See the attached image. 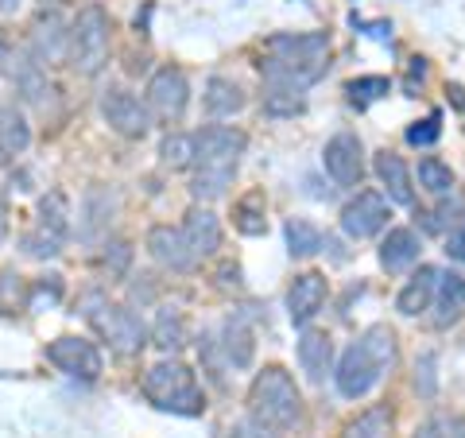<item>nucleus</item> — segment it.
Segmentation results:
<instances>
[{
    "label": "nucleus",
    "mask_w": 465,
    "mask_h": 438,
    "mask_svg": "<svg viewBox=\"0 0 465 438\" xmlns=\"http://www.w3.org/2000/svg\"><path fill=\"white\" fill-rule=\"evenodd\" d=\"M419 186L434 198H446L454 191V171H450V164H442L439 155H423L419 159Z\"/></svg>",
    "instance_id": "30"
},
{
    "label": "nucleus",
    "mask_w": 465,
    "mask_h": 438,
    "mask_svg": "<svg viewBox=\"0 0 465 438\" xmlns=\"http://www.w3.org/2000/svg\"><path fill=\"white\" fill-rule=\"evenodd\" d=\"M381 376H384V369L372 361V353L361 342H353L341 353L338 369H333V384H338V392L345 400H361V396H369V392L376 388Z\"/></svg>",
    "instance_id": "10"
},
{
    "label": "nucleus",
    "mask_w": 465,
    "mask_h": 438,
    "mask_svg": "<svg viewBox=\"0 0 465 438\" xmlns=\"http://www.w3.org/2000/svg\"><path fill=\"white\" fill-rule=\"evenodd\" d=\"M54 5H63V0H54Z\"/></svg>",
    "instance_id": "47"
},
{
    "label": "nucleus",
    "mask_w": 465,
    "mask_h": 438,
    "mask_svg": "<svg viewBox=\"0 0 465 438\" xmlns=\"http://www.w3.org/2000/svg\"><path fill=\"white\" fill-rule=\"evenodd\" d=\"M32 144V128H27L24 113L16 105H0V148H8L12 155H24Z\"/></svg>",
    "instance_id": "28"
},
{
    "label": "nucleus",
    "mask_w": 465,
    "mask_h": 438,
    "mask_svg": "<svg viewBox=\"0 0 465 438\" xmlns=\"http://www.w3.org/2000/svg\"><path fill=\"white\" fill-rule=\"evenodd\" d=\"M388 202L384 194H376V191H361L353 202H345V210H341V233L345 237H353V241H369L376 237L384 225H388Z\"/></svg>",
    "instance_id": "12"
},
{
    "label": "nucleus",
    "mask_w": 465,
    "mask_h": 438,
    "mask_svg": "<svg viewBox=\"0 0 465 438\" xmlns=\"http://www.w3.org/2000/svg\"><path fill=\"white\" fill-rule=\"evenodd\" d=\"M47 361L54 364L58 373H66L70 381L94 384L97 376H101V349L90 338H74V333H66V338H54L47 345Z\"/></svg>",
    "instance_id": "9"
},
{
    "label": "nucleus",
    "mask_w": 465,
    "mask_h": 438,
    "mask_svg": "<svg viewBox=\"0 0 465 438\" xmlns=\"http://www.w3.org/2000/svg\"><path fill=\"white\" fill-rule=\"evenodd\" d=\"M322 167L338 186H361L365 179V148L353 133H338L330 136V144L322 148Z\"/></svg>",
    "instance_id": "11"
},
{
    "label": "nucleus",
    "mask_w": 465,
    "mask_h": 438,
    "mask_svg": "<svg viewBox=\"0 0 465 438\" xmlns=\"http://www.w3.org/2000/svg\"><path fill=\"white\" fill-rule=\"evenodd\" d=\"M32 55H35V63L70 58V27L63 24L58 12H43V16L32 24Z\"/></svg>",
    "instance_id": "15"
},
{
    "label": "nucleus",
    "mask_w": 465,
    "mask_h": 438,
    "mask_svg": "<svg viewBox=\"0 0 465 438\" xmlns=\"http://www.w3.org/2000/svg\"><path fill=\"white\" fill-rule=\"evenodd\" d=\"M415 438H465V419L461 415H430Z\"/></svg>",
    "instance_id": "35"
},
{
    "label": "nucleus",
    "mask_w": 465,
    "mask_h": 438,
    "mask_svg": "<svg viewBox=\"0 0 465 438\" xmlns=\"http://www.w3.org/2000/svg\"><path fill=\"white\" fill-rule=\"evenodd\" d=\"M39 229H47L51 237H58V241H70V198L63 194V191H47L39 198V222H35Z\"/></svg>",
    "instance_id": "25"
},
{
    "label": "nucleus",
    "mask_w": 465,
    "mask_h": 438,
    "mask_svg": "<svg viewBox=\"0 0 465 438\" xmlns=\"http://www.w3.org/2000/svg\"><path fill=\"white\" fill-rule=\"evenodd\" d=\"M20 248H24V256H32V260H51V256L63 253V241L35 225L32 233H24V237H20Z\"/></svg>",
    "instance_id": "34"
},
{
    "label": "nucleus",
    "mask_w": 465,
    "mask_h": 438,
    "mask_svg": "<svg viewBox=\"0 0 465 438\" xmlns=\"http://www.w3.org/2000/svg\"><path fill=\"white\" fill-rule=\"evenodd\" d=\"M244 133L232 124H206L198 133V159H194V179H191V194L198 202H213L222 198L232 186V174L244 155Z\"/></svg>",
    "instance_id": "2"
},
{
    "label": "nucleus",
    "mask_w": 465,
    "mask_h": 438,
    "mask_svg": "<svg viewBox=\"0 0 465 438\" xmlns=\"http://www.w3.org/2000/svg\"><path fill=\"white\" fill-rule=\"evenodd\" d=\"M439 280H442V272L439 268H430L423 264L411 280L403 284V291L396 295V311L403 318H419V314H427L430 306H434V295H439Z\"/></svg>",
    "instance_id": "16"
},
{
    "label": "nucleus",
    "mask_w": 465,
    "mask_h": 438,
    "mask_svg": "<svg viewBox=\"0 0 465 438\" xmlns=\"http://www.w3.org/2000/svg\"><path fill=\"white\" fill-rule=\"evenodd\" d=\"M16 5H20V0H0V12H12Z\"/></svg>",
    "instance_id": "45"
},
{
    "label": "nucleus",
    "mask_w": 465,
    "mask_h": 438,
    "mask_svg": "<svg viewBox=\"0 0 465 438\" xmlns=\"http://www.w3.org/2000/svg\"><path fill=\"white\" fill-rule=\"evenodd\" d=\"M222 349H225V361L232 364V369H249L252 364L256 342H252V330H249V314H229L225 318Z\"/></svg>",
    "instance_id": "23"
},
{
    "label": "nucleus",
    "mask_w": 465,
    "mask_h": 438,
    "mask_svg": "<svg viewBox=\"0 0 465 438\" xmlns=\"http://www.w3.org/2000/svg\"><path fill=\"white\" fill-rule=\"evenodd\" d=\"M299 364L307 373L311 384H322L326 376H333V342L322 330H307L299 338Z\"/></svg>",
    "instance_id": "18"
},
{
    "label": "nucleus",
    "mask_w": 465,
    "mask_h": 438,
    "mask_svg": "<svg viewBox=\"0 0 465 438\" xmlns=\"http://www.w3.org/2000/svg\"><path fill=\"white\" fill-rule=\"evenodd\" d=\"M446 256L458 260V264H465V222H458L454 229H450V237H446Z\"/></svg>",
    "instance_id": "43"
},
{
    "label": "nucleus",
    "mask_w": 465,
    "mask_h": 438,
    "mask_svg": "<svg viewBox=\"0 0 465 438\" xmlns=\"http://www.w3.org/2000/svg\"><path fill=\"white\" fill-rule=\"evenodd\" d=\"M152 342L163 349V353H179L186 345V323L179 311H159L155 326H152Z\"/></svg>",
    "instance_id": "32"
},
{
    "label": "nucleus",
    "mask_w": 465,
    "mask_h": 438,
    "mask_svg": "<svg viewBox=\"0 0 465 438\" xmlns=\"http://www.w3.org/2000/svg\"><path fill=\"white\" fill-rule=\"evenodd\" d=\"M249 415H256L275 431H291L302 419L299 384L283 364H268V369L256 373V381L249 388Z\"/></svg>",
    "instance_id": "3"
},
{
    "label": "nucleus",
    "mask_w": 465,
    "mask_h": 438,
    "mask_svg": "<svg viewBox=\"0 0 465 438\" xmlns=\"http://www.w3.org/2000/svg\"><path fill=\"white\" fill-rule=\"evenodd\" d=\"M140 392L148 396V403H155L159 412L171 415H202L206 412V400H202V388L194 381V373L186 369L183 361H159L143 373Z\"/></svg>",
    "instance_id": "4"
},
{
    "label": "nucleus",
    "mask_w": 465,
    "mask_h": 438,
    "mask_svg": "<svg viewBox=\"0 0 465 438\" xmlns=\"http://www.w3.org/2000/svg\"><path fill=\"white\" fill-rule=\"evenodd\" d=\"M94 326L105 333V342L116 349L121 357H136L143 345H148V326L143 318L133 311V306H116V303H105L101 311L94 314Z\"/></svg>",
    "instance_id": "6"
},
{
    "label": "nucleus",
    "mask_w": 465,
    "mask_h": 438,
    "mask_svg": "<svg viewBox=\"0 0 465 438\" xmlns=\"http://www.w3.org/2000/svg\"><path fill=\"white\" fill-rule=\"evenodd\" d=\"M101 116H105V124L124 140H143L148 128H152L148 101H140L128 90H105L101 94Z\"/></svg>",
    "instance_id": "7"
},
{
    "label": "nucleus",
    "mask_w": 465,
    "mask_h": 438,
    "mask_svg": "<svg viewBox=\"0 0 465 438\" xmlns=\"http://www.w3.org/2000/svg\"><path fill=\"white\" fill-rule=\"evenodd\" d=\"M302 94H291V90H264V113L272 116H295L302 113Z\"/></svg>",
    "instance_id": "37"
},
{
    "label": "nucleus",
    "mask_w": 465,
    "mask_h": 438,
    "mask_svg": "<svg viewBox=\"0 0 465 438\" xmlns=\"http://www.w3.org/2000/svg\"><path fill=\"white\" fill-rule=\"evenodd\" d=\"M232 225H237L244 237H260V233L268 229V222H264V194L260 191L244 194L237 206H232Z\"/></svg>",
    "instance_id": "31"
},
{
    "label": "nucleus",
    "mask_w": 465,
    "mask_h": 438,
    "mask_svg": "<svg viewBox=\"0 0 465 438\" xmlns=\"http://www.w3.org/2000/svg\"><path fill=\"white\" fill-rule=\"evenodd\" d=\"M229 438H280V431L268 427V423H260L256 415H244L237 427L229 431Z\"/></svg>",
    "instance_id": "42"
},
{
    "label": "nucleus",
    "mask_w": 465,
    "mask_h": 438,
    "mask_svg": "<svg viewBox=\"0 0 465 438\" xmlns=\"http://www.w3.org/2000/svg\"><path fill=\"white\" fill-rule=\"evenodd\" d=\"M330 58V35L326 32H302V35H272L268 58L260 63L264 90H291L307 94L311 85L326 75Z\"/></svg>",
    "instance_id": "1"
},
{
    "label": "nucleus",
    "mask_w": 465,
    "mask_h": 438,
    "mask_svg": "<svg viewBox=\"0 0 465 438\" xmlns=\"http://www.w3.org/2000/svg\"><path fill=\"white\" fill-rule=\"evenodd\" d=\"M113 210H116V194L109 191V186H90V191H85V202H82V214H85L82 237H85V241H94L97 233L109 225Z\"/></svg>",
    "instance_id": "24"
},
{
    "label": "nucleus",
    "mask_w": 465,
    "mask_h": 438,
    "mask_svg": "<svg viewBox=\"0 0 465 438\" xmlns=\"http://www.w3.org/2000/svg\"><path fill=\"white\" fill-rule=\"evenodd\" d=\"M461 314H465V275L461 272H442L439 295H434V318H430V323L439 326V330H446V326H454Z\"/></svg>",
    "instance_id": "20"
},
{
    "label": "nucleus",
    "mask_w": 465,
    "mask_h": 438,
    "mask_svg": "<svg viewBox=\"0 0 465 438\" xmlns=\"http://www.w3.org/2000/svg\"><path fill=\"white\" fill-rule=\"evenodd\" d=\"M391 407L388 403H372L369 412H361L353 423L345 427L341 438H391Z\"/></svg>",
    "instance_id": "27"
},
{
    "label": "nucleus",
    "mask_w": 465,
    "mask_h": 438,
    "mask_svg": "<svg viewBox=\"0 0 465 438\" xmlns=\"http://www.w3.org/2000/svg\"><path fill=\"white\" fill-rule=\"evenodd\" d=\"M423 253L415 229H388V237L381 241V268L384 272H407Z\"/></svg>",
    "instance_id": "21"
},
{
    "label": "nucleus",
    "mask_w": 465,
    "mask_h": 438,
    "mask_svg": "<svg viewBox=\"0 0 465 438\" xmlns=\"http://www.w3.org/2000/svg\"><path fill=\"white\" fill-rule=\"evenodd\" d=\"M434 369H439V357H434V353H423L415 361V392L423 400L439 396V373H434Z\"/></svg>",
    "instance_id": "36"
},
{
    "label": "nucleus",
    "mask_w": 465,
    "mask_h": 438,
    "mask_svg": "<svg viewBox=\"0 0 465 438\" xmlns=\"http://www.w3.org/2000/svg\"><path fill=\"white\" fill-rule=\"evenodd\" d=\"M326 295H330V287H326V275L322 272H302V275H295V284H291V291H287V314H291V323H295V326H311L314 314L326 306Z\"/></svg>",
    "instance_id": "13"
},
{
    "label": "nucleus",
    "mask_w": 465,
    "mask_h": 438,
    "mask_svg": "<svg viewBox=\"0 0 465 438\" xmlns=\"http://www.w3.org/2000/svg\"><path fill=\"white\" fill-rule=\"evenodd\" d=\"M186 105H191V82H186L183 70L174 66H159L155 75L148 78V109L152 116H159V121H183Z\"/></svg>",
    "instance_id": "8"
},
{
    "label": "nucleus",
    "mask_w": 465,
    "mask_h": 438,
    "mask_svg": "<svg viewBox=\"0 0 465 438\" xmlns=\"http://www.w3.org/2000/svg\"><path fill=\"white\" fill-rule=\"evenodd\" d=\"M8 159H12V152H8V148H0V167H5Z\"/></svg>",
    "instance_id": "46"
},
{
    "label": "nucleus",
    "mask_w": 465,
    "mask_h": 438,
    "mask_svg": "<svg viewBox=\"0 0 465 438\" xmlns=\"http://www.w3.org/2000/svg\"><path fill=\"white\" fill-rule=\"evenodd\" d=\"M202 105H206V113L213 121H225V116H237L244 105H249V97H244V90L232 78L213 75L206 82V94H202Z\"/></svg>",
    "instance_id": "22"
},
{
    "label": "nucleus",
    "mask_w": 465,
    "mask_h": 438,
    "mask_svg": "<svg viewBox=\"0 0 465 438\" xmlns=\"http://www.w3.org/2000/svg\"><path fill=\"white\" fill-rule=\"evenodd\" d=\"M439 136H442V116L439 113H430L427 121H415L411 128H407V144H415V148H430Z\"/></svg>",
    "instance_id": "39"
},
{
    "label": "nucleus",
    "mask_w": 465,
    "mask_h": 438,
    "mask_svg": "<svg viewBox=\"0 0 465 438\" xmlns=\"http://www.w3.org/2000/svg\"><path fill=\"white\" fill-rule=\"evenodd\" d=\"M283 237H287V253L295 260H307L314 253H322V229L307 217H287L283 225Z\"/></svg>",
    "instance_id": "26"
},
{
    "label": "nucleus",
    "mask_w": 465,
    "mask_h": 438,
    "mask_svg": "<svg viewBox=\"0 0 465 438\" xmlns=\"http://www.w3.org/2000/svg\"><path fill=\"white\" fill-rule=\"evenodd\" d=\"M148 253L155 264H163L171 272H194L198 268V256L191 253L183 229H171V225H152L148 229Z\"/></svg>",
    "instance_id": "14"
},
{
    "label": "nucleus",
    "mask_w": 465,
    "mask_h": 438,
    "mask_svg": "<svg viewBox=\"0 0 465 438\" xmlns=\"http://www.w3.org/2000/svg\"><path fill=\"white\" fill-rule=\"evenodd\" d=\"M8 241V206H5V194H0V244Z\"/></svg>",
    "instance_id": "44"
},
{
    "label": "nucleus",
    "mask_w": 465,
    "mask_h": 438,
    "mask_svg": "<svg viewBox=\"0 0 465 438\" xmlns=\"http://www.w3.org/2000/svg\"><path fill=\"white\" fill-rule=\"evenodd\" d=\"M458 210H461L458 202H442V206H434L430 214H423V229H427V233H442L446 225L454 229V214H458Z\"/></svg>",
    "instance_id": "41"
},
{
    "label": "nucleus",
    "mask_w": 465,
    "mask_h": 438,
    "mask_svg": "<svg viewBox=\"0 0 465 438\" xmlns=\"http://www.w3.org/2000/svg\"><path fill=\"white\" fill-rule=\"evenodd\" d=\"M179 229H183V237H186V244H191V253L198 260H206L222 248V222H217V214H210V210H202V206L186 210Z\"/></svg>",
    "instance_id": "17"
},
{
    "label": "nucleus",
    "mask_w": 465,
    "mask_h": 438,
    "mask_svg": "<svg viewBox=\"0 0 465 438\" xmlns=\"http://www.w3.org/2000/svg\"><path fill=\"white\" fill-rule=\"evenodd\" d=\"M345 94L353 101H376V97H388L391 94V82L381 75H369V78H353L345 85Z\"/></svg>",
    "instance_id": "38"
},
{
    "label": "nucleus",
    "mask_w": 465,
    "mask_h": 438,
    "mask_svg": "<svg viewBox=\"0 0 465 438\" xmlns=\"http://www.w3.org/2000/svg\"><path fill=\"white\" fill-rule=\"evenodd\" d=\"M376 179H381L384 194L396 206H411L415 202V186H411V171L396 152H376Z\"/></svg>",
    "instance_id": "19"
},
{
    "label": "nucleus",
    "mask_w": 465,
    "mask_h": 438,
    "mask_svg": "<svg viewBox=\"0 0 465 438\" xmlns=\"http://www.w3.org/2000/svg\"><path fill=\"white\" fill-rule=\"evenodd\" d=\"M361 345L372 353V361L381 364V369L388 373L391 364H396V333H391L388 326H369L365 333H361Z\"/></svg>",
    "instance_id": "33"
},
{
    "label": "nucleus",
    "mask_w": 465,
    "mask_h": 438,
    "mask_svg": "<svg viewBox=\"0 0 465 438\" xmlns=\"http://www.w3.org/2000/svg\"><path fill=\"white\" fill-rule=\"evenodd\" d=\"M128 264H133V248H128V241H109L105 244V268L113 275H124Z\"/></svg>",
    "instance_id": "40"
},
{
    "label": "nucleus",
    "mask_w": 465,
    "mask_h": 438,
    "mask_svg": "<svg viewBox=\"0 0 465 438\" xmlns=\"http://www.w3.org/2000/svg\"><path fill=\"white\" fill-rule=\"evenodd\" d=\"M159 159H163V167H171V171L194 167V159H198V136H186V133L163 136V144H159Z\"/></svg>",
    "instance_id": "29"
},
{
    "label": "nucleus",
    "mask_w": 465,
    "mask_h": 438,
    "mask_svg": "<svg viewBox=\"0 0 465 438\" xmlns=\"http://www.w3.org/2000/svg\"><path fill=\"white\" fill-rule=\"evenodd\" d=\"M113 47V20L101 5H85L78 12V20L70 24V66L82 78H94L105 70Z\"/></svg>",
    "instance_id": "5"
}]
</instances>
